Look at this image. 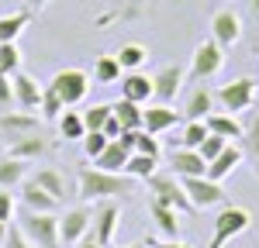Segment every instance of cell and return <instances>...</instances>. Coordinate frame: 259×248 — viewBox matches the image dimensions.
<instances>
[{"instance_id": "obj_34", "label": "cell", "mask_w": 259, "mask_h": 248, "mask_svg": "<svg viewBox=\"0 0 259 248\" xmlns=\"http://www.w3.org/2000/svg\"><path fill=\"white\" fill-rule=\"evenodd\" d=\"M56 121H59V135H62V138H83V135H87V124H83V114H76V110H69V107L62 110V114L56 117Z\"/></svg>"}, {"instance_id": "obj_19", "label": "cell", "mask_w": 259, "mask_h": 248, "mask_svg": "<svg viewBox=\"0 0 259 248\" xmlns=\"http://www.w3.org/2000/svg\"><path fill=\"white\" fill-rule=\"evenodd\" d=\"M242 155H245V152H242L239 145H235V142H228V145H225V152H221V155H214V159L207 162V179L221 183L225 176H232V172L239 169Z\"/></svg>"}, {"instance_id": "obj_16", "label": "cell", "mask_w": 259, "mask_h": 248, "mask_svg": "<svg viewBox=\"0 0 259 248\" xmlns=\"http://www.w3.org/2000/svg\"><path fill=\"white\" fill-rule=\"evenodd\" d=\"M121 97L132 103H149L152 100V76H145L142 69H132V73H121Z\"/></svg>"}, {"instance_id": "obj_32", "label": "cell", "mask_w": 259, "mask_h": 248, "mask_svg": "<svg viewBox=\"0 0 259 248\" xmlns=\"http://www.w3.org/2000/svg\"><path fill=\"white\" fill-rule=\"evenodd\" d=\"M31 21L28 11H14V14H4L0 18V41H18V35L24 31V24Z\"/></svg>"}, {"instance_id": "obj_29", "label": "cell", "mask_w": 259, "mask_h": 248, "mask_svg": "<svg viewBox=\"0 0 259 248\" xmlns=\"http://www.w3.org/2000/svg\"><path fill=\"white\" fill-rule=\"evenodd\" d=\"M121 62L114 59V55H100L97 62H94V83H100V86H107V83H118L121 80Z\"/></svg>"}, {"instance_id": "obj_38", "label": "cell", "mask_w": 259, "mask_h": 248, "mask_svg": "<svg viewBox=\"0 0 259 248\" xmlns=\"http://www.w3.org/2000/svg\"><path fill=\"white\" fill-rule=\"evenodd\" d=\"M80 142H83V155H87V159H97L100 152L107 148V142H111V138H107L104 131H87Z\"/></svg>"}, {"instance_id": "obj_43", "label": "cell", "mask_w": 259, "mask_h": 248, "mask_svg": "<svg viewBox=\"0 0 259 248\" xmlns=\"http://www.w3.org/2000/svg\"><path fill=\"white\" fill-rule=\"evenodd\" d=\"M14 93H11V76H0V107H11Z\"/></svg>"}, {"instance_id": "obj_22", "label": "cell", "mask_w": 259, "mask_h": 248, "mask_svg": "<svg viewBox=\"0 0 259 248\" xmlns=\"http://www.w3.org/2000/svg\"><path fill=\"white\" fill-rule=\"evenodd\" d=\"M149 214H152V221L159 224V231L166 238H177L180 234V210L166 207L162 200H156V197H149Z\"/></svg>"}, {"instance_id": "obj_11", "label": "cell", "mask_w": 259, "mask_h": 248, "mask_svg": "<svg viewBox=\"0 0 259 248\" xmlns=\"http://www.w3.org/2000/svg\"><path fill=\"white\" fill-rule=\"evenodd\" d=\"M211 38L218 41L225 52H228L232 45H239V38H242V18L232 11V7H218V14L211 18Z\"/></svg>"}, {"instance_id": "obj_24", "label": "cell", "mask_w": 259, "mask_h": 248, "mask_svg": "<svg viewBox=\"0 0 259 248\" xmlns=\"http://www.w3.org/2000/svg\"><path fill=\"white\" fill-rule=\"evenodd\" d=\"M128 155H132V152H128L118 138H111V142H107V148H104L97 159H94V165H97V169H107V172H124Z\"/></svg>"}, {"instance_id": "obj_17", "label": "cell", "mask_w": 259, "mask_h": 248, "mask_svg": "<svg viewBox=\"0 0 259 248\" xmlns=\"http://www.w3.org/2000/svg\"><path fill=\"white\" fill-rule=\"evenodd\" d=\"M177 121H180V110H173L169 103H152V107L142 110V128L149 135H162V131H169Z\"/></svg>"}, {"instance_id": "obj_14", "label": "cell", "mask_w": 259, "mask_h": 248, "mask_svg": "<svg viewBox=\"0 0 259 248\" xmlns=\"http://www.w3.org/2000/svg\"><path fill=\"white\" fill-rule=\"evenodd\" d=\"M118 217L121 210L114 200H104V204L94 210V224H90V234L97 238L100 245H111V238H114V231H118Z\"/></svg>"}, {"instance_id": "obj_46", "label": "cell", "mask_w": 259, "mask_h": 248, "mask_svg": "<svg viewBox=\"0 0 259 248\" xmlns=\"http://www.w3.org/2000/svg\"><path fill=\"white\" fill-rule=\"evenodd\" d=\"M152 245H156V241H152ZM156 248H190V245H187V241H180V238H169V241H159Z\"/></svg>"}, {"instance_id": "obj_4", "label": "cell", "mask_w": 259, "mask_h": 248, "mask_svg": "<svg viewBox=\"0 0 259 248\" xmlns=\"http://www.w3.org/2000/svg\"><path fill=\"white\" fill-rule=\"evenodd\" d=\"M214 100L221 103V110L242 114V110H249L256 103V80L252 76H239V80H232V83H221L218 90H214Z\"/></svg>"}, {"instance_id": "obj_55", "label": "cell", "mask_w": 259, "mask_h": 248, "mask_svg": "<svg viewBox=\"0 0 259 248\" xmlns=\"http://www.w3.org/2000/svg\"><path fill=\"white\" fill-rule=\"evenodd\" d=\"M256 55H259V52H256Z\"/></svg>"}, {"instance_id": "obj_51", "label": "cell", "mask_w": 259, "mask_h": 248, "mask_svg": "<svg viewBox=\"0 0 259 248\" xmlns=\"http://www.w3.org/2000/svg\"><path fill=\"white\" fill-rule=\"evenodd\" d=\"M121 248H145V241H132V245H121Z\"/></svg>"}, {"instance_id": "obj_35", "label": "cell", "mask_w": 259, "mask_h": 248, "mask_svg": "<svg viewBox=\"0 0 259 248\" xmlns=\"http://www.w3.org/2000/svg\"><path fill=\"white\" fill-rule=\"evenodd\" d=\"M21 69V48L14 41H0V76H14Z\"/></svg>"}, {"instance_id": "obj_48", "label": "cell", "mask_w": 259, "mask_h": 248, "mask_svg": "<svg viewBox=\"0 0 259 248\" xmlns=\"http://www.w3.org/2000/svg\"><path fill=\"white\" fill-rule=\"evenodd\" d=\"M249 14L259 21V0H249Z\"/></svg>"}, {"instance_id": "obj_42", "label": "cell", "mask_w": 259, "mask_h": 248, "mask_svg": "<svg viewBox=\"0 0 259 248\" xmlns=\"http://www.w3.org/2000/svg\"><path fill=\"white\" fill-rule=\"evenodd\" d=\"M4 248H31L24 241V234H21L18 227H7V238H4Z\"/></svg>"}, {"instance_id": "obj_54", "label": "cell", "mask_w": 259, "mask_h": 248, "mask_svg": "<svg viewBox=\"0 0 259 248\" xmlns=\"http://www.w3.org/2000/svg\"><path fill=\"white\" fill-rule=\"evenodd\" d=\"M104 248H111V245H104Z\"/></svg>"}, {"instance_id": "obj_50", "label": "cell", "mask_w": 259, "mask_h": 248, "mask_svg": "<svg viewBox=\"0 0 259 248\" xmlns=\"http://www.w3.org/2000/svg\"><path fill=\"white\" fill-rule=\"evenodd\" d=\"M45 4H49V0H31V7H35V11H41Z\"/></svg>"}, {"instance_id": "obj_27", "label": "cell", "mask_w": 259, "mask_h": 248, "mask_svg": "<svg viewBox=\"0 0 259 248\" xmlns=\"http://www.w3.org/2000/svg\"><path fill=\"white\" fill-rule=\"evenodd\" d=\"M156 169H159V159H156V155L132 152V155H128V162H124V176H132V179H149Z\"/></svg>"}, {"instance_id": "obj_8", "label": "cell", "mask_w": 259, "mask_h": 248, "mask_svg": "<svg viewBox=\"0 0 259 248\" xmlns=\"http://www.w3.org/2000/svg\"><path fill=\"white\" fill-rule=\"evenodd\" d=\"M180 183H183V190H187V197H190L194 210L225 204V190H221V183L207 179V176H187V179H180Z\"/></svg>"}, {"instance_id": "obj_13", "label": "cell", "mask_w": 259, "mask_h": 248, "mask_svg": "<svg viewBox=\"0 0 259 248\" xmlns=\"http://www.w3.org/2000/svg\"><path fill=\"white\" fill-rule=\"evenodd\" d=\"M169 172L187 179V176H207V162L197 155V148H169Z\"/></svg>"}, {"instance_id": "obj_30", "label": "cell", "mask_w": 259, "mask_h": 248, "mask_svg": "<svg viewBox=\"0 0 259 248\" xmlns=\"http://www.w3.org/2000/svg\"><path fill=\"white\" fill-rule=\"evenodd\" d=\"M114 59L121 62V69H124V73H132V69H142V62L149 59V48L132 41V45H121L118 52H114Z\"/></svg>"}, {"instance_id": "obj_12", "label": "cell", "mask_w": 259, "mask_h": 248, "mask_svg": "<svg viewBox=\"0 0 259 248\" xmlns=\"http://www.w3.org/2000/svg\"><path fill=\"white\" fill-rule=\"evenodd\" d=\"M183 86V69L180 66H162L159 73L152 76V100L156 103H173Z\"/></svg>"}, {"instance_id": "obj_5", "label": "cell", "mask_w": 259, "mask_h": 248, "mask_svg": "<svg viewBox=\"0 0 259 248\" xmlns=\"http://www.w3.org/2000/svg\"><path fill=\"white\" fill-rule=\"evenodd\" d=\"M49 90L62 100V107H76V103L90 93V76L83 69H59L52 80H49Z\"/></svg>"}, {"instance_id": "obj_44", "label": "cell", "mask_w": 259, "mask_h": 248, "mask_svg": "<svg viewBox=\"0 0 259 248\" xmlns=\"http://www.w3.org/2000/svg\"><path fill=\"white\" fill-rule=\"evenodd\" d=\"M145 4H149V0H124V14H121V18H135V14H142Z\"/></svg>"}, {"instance_id": "obj_10", "label": "cell", "mask_w": 259, "mask_h": 248, "mask_svg": "<svg viewBox=\"0 0 259 248\" xmlns=\"http://www.w3.org/2000/svg\"><path fill=\"white\" fill-rule=\"evenodd\" d=\"M35 131H41V121L31 110H4L0 114V135L7 138V145L18 142V138H28Z\"/></svg>"}, {"instance_id": "obj_7", "label": "cell", "mask_w": 259, "mask_h": 248, "mask_svg": "<svg viewBox=\"0 0 259 248\" xmlns=\"http://www.w3.org/2000/svg\"><path fill=\"white\" fill-rule=\"evenodd\" d=\"M221 66H225V48L214 38L200 41L197 48H194V59H190V80L194 83L211 80V76H218Z\"/></svg>"}, {"instance_id": "obj_49", "label": "cell", "mask_w": 259, "mask_h": 248, "mask_svg": "<svg viewBox=\"0 0 259 248\" xmlns=\"http://www.w3.org/2000/svg\"><path fill=\"white\" fill-rule=\"evenodd\" d=\"M7 227L11 224H0V245H4V238H7Z\"/></svg>"}, {"instance_id": "obj_41", "label": "cell", "mask_w": 259, "mask_h": 248, "mask_svg": "<svg viewBox=\"0 0 259 248\" xmlns=\"http://www.w3.org/2000/svg\"><path fill=\"white\" fill-rule=\"evenodd\" d=\"M14 214H18L14 197H11V190H4V193H0V224H11V221H14Z\"/></svg>"}, {"instance_id": "obj_28", "label": "cell", "mask_w": 259, "mask_h": 248, "mask_svg": "<svg viewBox=\"0 0 259 248\" xmlns=\"http://www.w3.org/2000/svg\"><path fill=\"white\" fill-rule=\"evenodd\" d=\"M207 135H211V131H207L204 121H187L183 135H180V138H169V148H197Z\"/></svg>"}, {"instance_id": "obj_1", "label": "cell", "mask_w": 259, "mask_h": 248, "mask_svg": "<svg viewBox=\"0 0 259 248\" xmlns=\"http://www.w3.org/2000/svg\"><path fill=\"white\" fill-rule=\"evenodd\" d=\"M76 183H80V197L83 200H114V197H124V193H132V176H124V172H107V169H90V165H83L80 176H76Z\"/></svg>"}, {"instance_id": "obj_40", "label": "cell", "mask_w": 259, "mask_h": 248, "mask_svg": "<svg viewBox=\"0 0 259 248\" xmlns=\"http://www.w3.org/2000/svg\"><path fill=\"white\" fill-rule=\"evenodd\" d=\"M225 145H228V138H221V135H207V138L197 145V155L204 159V162H211L214 155H221V152H225Z\"/></svg>"}, {"instance_id": "obj_3", "label": "cell", "mask_w": 259, "mask_h": 248, "mask_svg": "<svg viewBox=\"0 0 259 248\" xmlns=\"http://www.w3.org/2000/svg\"><path fill=\"white\" fill-rule=\"evenodd\" d=\"M145 186H149V193H152L156 200H162L166 207H173V210H180V214H190V210H194L187 190H183V183H180V176H173V172H159V169H156V172L145 179Z\"/></svg>"}, {"instance_id": "obj_36", "label": "cell", "mask_w": 259, "mask_h": 248, "mask_svg": "<svg viewBox=\"0 0 259 248\" xmlns=\"http://www.w3.org/2000/svg\"><path fill=\"white\" fill-rule=\"evenodd\" d=\"M107 117H111V103H94V107L83 110V124H87V131H100Z\"/></svg>"}, {"instance_id": "obj_52", "label": "cell", "mask_w": 259, "mask_h": 248, "mask_svg": "<svg viewBox=\"0 0 259 248\" xmlns=\"http://www.w3.org/2000/svg\"><path fill=\"white\" fill-rule=\"evenodd\" d=\"M211 4H221V7H225V4H228V0H211Z\"/></svg>"}, {"instance_id": "obj_21", "label": "cell", "mask_w": 259, "mask_h": 248, "mask_svg": "<svg viewBox=\"0 0 259 248\" xmlns=\"http://www.w3.org/2000/svg\"><path fill=\"white\" fill-rule=\"evenodd\" d=\"M49 148H52V145L45 142V135H41V131H35V135H28V138H18V142H11L7 155H14V159H21V162H31V159L45 155Z\"/></svg>"}, {"instance_id": "obj_6", "label": "cell", "mask_w": 259, "mask_h": 248, "mask_svg": "<svg viewBox=\"0 0 259 248\" xmlns=\"http://www.w3.org/2000/svg\"><path fill=\"white\" fill-rule=\"evenodd\" d=\"M249 224H252V214L245 207H225L214 217V234H211V245L207 248H225L232 238H239L242 231H249Z\"/></svg>"}, {"instance_id": "obj_23", "label": "cell", "mask_w": 259, "mask_h": 248, "mask_svg": "<svg viewBox=\"0 0 259 248\" xmlns=\"http://www.w3.org/2000/svg\"><path fill=\"white\" fill-rule=\"evenodd\" d=\"M214 110V93L207 86H197L190 97H187V107H183V117L187 121H204L207 114Z\"/></svg>"}, {"instance_id": "obj_45", "label": "cell", "mask_w": 259, "mask_h": 248, "mask_svg": "<svg viewBox=\"0 0 259 248\" xmlns=\"http://www.w3.org/2000/svg\"><path fill=\"white\" fill-rule=\"evenodd\" d=\"M100 131H104V135H107V138H118V135H121V124H118V117H114V114H111V117H107V121H104V128H100Z\"/></svg>"}, {"instance_id": "obj_33", "label": "cell", "mask_w": 259, "mask_h": 248, "mask_svg": "<svg viewBox=\"0 0 259 248\" xmlns=\"http://www.w3.org/2000/svg\"><path fill=\"white\" fill-rule=\"evenodd\" d=\"M245 152L252 159V169H256V179H259V107L249 114V124H245Z\"/></svg>"}, {"instance_id": "obj_9", "label": "cell", "mask_w": 259, "mask_h": 248, "mask_svg": "<svg viewBox=\"0 0 259 248\" xmlns=\"http://www.w3.org/2000/svg\"><path fill=\"white\" fill-rule=\"evenodd\" d=\"M90 224H94V210L90 207H73L59 217V241L66 245H80L83 234H90Z\"/></svg>"}, {"instance_id": "obj_15", "label": "cell", "mask_w": 259, "mask_h": 248, "mask_svg": "<svg viewBox=\"0 0 259 248\" xmlns=\"http://www.w3.org/2000/svg\"><path fill=\"white\" fill-rule=\"evenodd\" d=\"M11 93H14V103H18L21 110H35L41 103V86H38V80H31L28 73H14L11 76Z\"/></svg>"}, {"instance_id": "obj_53", "label": "cell", "mask_w": 259, "mask_h": 248, "mask_svg": "<svg viewBox=\"0 0 259 248\" xmlns=\"http://www.w3.org/2000/svg\"><path fill=\"white\" fill-rule=\"evenodd\" d=\"M145 248H156V245H152V241H149V245H145Z\"/></svg>"}, {"instance_id": "obj_47", "label": "cell", "mask_w": 259, "mask_h": 248, "mask_svg": "<svg viewBox=\"0 0 259 248\" xmlns=\"http://www.w3.org/2000/svg\"><path fill=\"white\" fill-rule=\"evenodd\" d=\"M80 248H104V245H100L94 234H83V238H80Z\"/></svg>"}, {"instance_id": "obj_25", "label": "cell", "mask_w": 259, "mask_h": 248, "mask_svg": "<svg viewBox=\"0 0 259 248\" xmlns=\"http://www.w3.org/2000/svg\"><path fill=\"white\" fill-rule=\"evenodd\" d=\"M111 114L118 117L121 131H139L142 128V103H132V100H114L111 103Z\"/></svg>"}, {"instance_id": "obj_39", "label": "cell", "mask_w": 259, "mask_h": 248, "mask_svg": "<svg viewBox=\"0 0 259 248\" xmlns=\"http://www.w3.org/2000/svg\"><path fill=\"white\" fill-rule=\"evenodd\" d=\"M132 152H142V155H156V159H159V135H149V131H145V128H139V131H135V148H132Z\"/></svg>"}, {"instance_id": "obj_31", "label": "cell", "mask_w": 259, "mask_h": 248, "mask_svg": "<svg viewBox=\"0 0 259 248\" xmlns=\"http://www.w3.org/2000/svg\"><path fill=\"white\" fill-rule=\"evenodd\" d=\"M31 179H35V183H38L41 190L49 193V197H56V200L62 204V197H66V179H62L56 169H38V172H35Z\"/></svg>"}, {"instance_id": "obj_20", "label": "cell", "mask_w": 259, "mask_h": 248, "mask_svg": "<svg viewBox=\"0 0 259 248\" xmlns=\"http://www.w3.org/2000/svg\"><path fill=\"white\" fill-rule=\"evenodd\" d=\"M204 124H207V131L211 135H221V138H228V142H235V138H242L245 135V124H239V117L235 114H221V110H211L207 117H204Z\"/></svg>"}, {"instance_id": "obj_18", "label": "cell", "mask_w": 259, "mask_h": 248, "mask_svg": "<svg viewBox=\"0 0 259 248\" xmlns=\"http://www.w3.org/2000/svg\"><path fill=\"white\" fill-rule=\"evenodd\" d=\"M21 207H28V210H35V214H56V210H59V200L49 197L35 179H24V183H21Z\"/></svg>"}, {"instance_id": "obj_2", "label": "cell", "mask_w": 259, "mask_h": 248, "mask_svg": "<svg viewBox=\"0 0 259 248\" xmlns=\"http://www.w3.org/2000/svg\"><path fill=\"white\" fill-rule=\"evenodd\" d=\"M14 227L24 234V241L31 248H62L59 217H56V214H35V210L21 207L18 214H14Z\"/></svg>"}, {"instance_id": "obj_26", "label": "cell", "mask_w": 259, "mask_h": 248, "mask_svg": "<svg viewBox=\"0 0 259 248\" xmlns=\"http://www.w3.org/2000/svg\"><path fill=\"white\" fill-rule=\"evenodd\" d=\"M24 172H28V162H21L14 155H4V159H0V190L21 186L24 183Z\"/></svg>"}, {"instance_id": "obj_37", "label": "cell", "mask_w": 259, "mask_h": 248, "mask_svg": "<svg viewBox=\"0 0 259 248\" xmlns=\"http://www.w3.org/2000/svg\"><path fill=\"white\" fill-rule=\"evenodd\" d=\"M38 110H41V117H45V121H56L66 107H62V100L52 93V90H49V86H41V103H38Z\"/></svg>"}]
</instances>
